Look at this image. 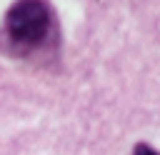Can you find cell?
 <instances>
[{
    "mask_svg": "<svg viewBox=\"0 0 160 155\" xmlns=\"http://www.w3.org/2000/svg\"><path fill=\"white\" fill-rule=\"evenodd\" d=\"M60 50L58 12L48 0H15L0 22V52L15 60H48Z\"/></svg>",
    "mask_w": 160,
    "mask_h": 155,
    "instance_id": "6da1fadb",
    "label": "cell"
},
{
    "mask_svg": "<svg viewBox=\"0 0 160 155\" xmlns=\"http://www.w3.org/2000/svg\"><path fill=\"white\" fill-rule=\"evenodd\" d=\"M132 155H160V152H155L150 145L140 142V145H135V148H132Z\"/></svg>",
    "mask_w": 160,
    "mask_h": 155,
    "instance_id": "7a4b0ae2",
    "label": "cell"
}]
</instances>
